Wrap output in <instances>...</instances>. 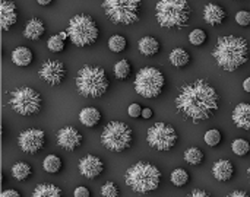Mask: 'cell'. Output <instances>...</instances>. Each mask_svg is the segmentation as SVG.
Listing matches in <instances>:
<instances>
[{
	"label": "cell",
	"mask_w": 250,
	"mask_h": 197,
	"mask_svg": "<svg viewBox=\"0 0 250 197\" xmlns=\"http://www.w3.org/2000/svg\"><path fill=\"white\" fill-rule=\"evenodd\" d=\"M0 197H21V195H19V192H18V190L9 189V190H4Z\"/></svg>",
	"instance_id": "40"
},
{
	"label": "cell",
	"mask_w": 250,
	"mask_h": 197,
	"mask_svg": "<svg viewBox=\"0 0 250 197\" xmlns=\"http://www.w3.org/2000/svg\"><path fill=\"white\" fill-rule=\"evenodd\" d=\"M82 142V135L73 126H64L57 132V145L64 151H75Z\"/></svg>",
	"instance_id": "14"
},
{
	"label": "cell",
	"mask_w": 250,
	"mask_h": 197,
	"mask_svg": "<svg viewBox=\"0 0 250 197\" xmlns=\"http://www.w3.org/2000/svg\"><path fill=\"white\" fill-rule=\"evenodd\" d=\"M101 195L104 197H117L119 196V187L116 183L108 181L101 187Z\"/></svg>",
	"instance_id": "36"
},
{
	"label": "cell",
	"mask_w": 250,
	"mask_h": 197,
	"mask_svg": "<svg viewBox=\"0 0 250 197\" xmlns=\"http://www.w3.org/2000/svg\"><path fill=\"white\" fill-rule=\"evenodd\" d=\"M32 197H63L62 190L54 184H40L35 187Z\"/></svg>",
	"instance_id": "25"
},
{
	"label": "cell",
	"mask_w": 250,
	"mask_h": 197,
	"mask_svg": "<svg viewBox=\"0 0 250 197\" xmlns=\"http://www.w3.org/2000/svg\"><path fill=\"white\" fill-rule=\"evenodd\" d=\"M113 72H114V76H116L117 79L125 80V79H127L129 75H130V63H129L127 60H125V59H123V60H119V61L114 64Z\"/></svg>",
	"instance_id": "28"
},
{
	"label": "cell",
	"mask_w": 250,
	"mask_h": 197,
	"mask_svg": "<svg viewBox=\"0 0 250 197\" xmlns=\"http://www.w3.org/2000/svg\"><path fill=\"white\" fill-rule=\"evenodd\" d=\"M45 32V25L41 19L38 18H32L31 20H28L25 29H23V35L28 39L37 41L42 37V34Z\"/></svg>",
	"instance_id": "20"
},
{
	"label": "cell",
	"mask_w": 250,
	"mask_h": 197,
	"mask_svg": "<svg viewBox=\"0 0 250 197\" xmlns=\"http://www.w3.org/2000/svg\"><path fill=\"white\" fill-rule=\"evenodd\" d=\"M70 41L76 47H88L94 44L98 38V26L97 22L88 15H75L69 20V26L66 29Z\"/></svg>",
	"instance_id": "6"
},
{
	"label": "cell",
	"mask_w": 250,
	"mask_h": 197,
	"mask_svg": "<svg viewBox=\"0 0 250 197\" xmlns=\"http://www.w3.org/2000/svg\"><path fill=\"white\" fill-rule=\"evenodd\" d=\"M108 85L105 72L98 66H83L76 75V88L83 97L98 98L107 92Z\"/></svg>",
	"instance_id": "5"
},
{
	"label": "cell",
	"mask_w": 250,
	"mask_h": 197,
	"mask_svg": "<svg viewBox=\"0 0 250 197\" xmlns=\"http://www.w3.org/2000/svg\"><path fill=\"white\" fill-rule=\"evenodd\" d=\"M32 170L31 167L26 164V162H16L13 167H12V176L13 178H16L18 181H23L26 180L29 176H31Z\"/></svg>",
	"instance_id": "26"
},
{
	"label": "cell",
	"mask_w": 250,
	"mask_h": 197,
	"mask_svg": "<svg viewBox=\"0 0 250 197\" xmlns=\"http://www.w3.org/2000/svg\"><path fill=\"white\" fill-rule=\"evenodd\" d=\"M51 1H53V0H37V3L41 4V6H48Z\"/></svg>",
	"instance_id": "45"
},
{
	"label": "cell",
	"mask_w": 250,
	"mask_h": 197,
	"mask_svg": "<svg viewBox=\"0 0 250 197\" xmlns=\"http://www.w3.org/2000/svg\"><path fill=\"white\" fill-rule=\"evenodd\" d=\"M142 117H144V118H151V117H152V110H151V108H144Z\"/></svg>",
	"instance_id": "43"
},
{
	"label": "cell",
	"mask_w": 250,
	"mask_h": 197,
	"mask_svg": "<svg viewBox=\"0 0 250 197\" xmlns=\"http://www.w3.org/2000/svg\"><path fill=\"white\" fill-rule=\"evenodd\" d=\"M186 197H211L207 192H204V190H193L189 196H186Z\"/></svg>",
	"instance_id": "41"
},
{
	"label": "cell",
	"mask_w": 250,
	"mask_h": 197,
	"mask_svg": "<svg viewBox=\"0 0 250 197\" xmlns=\"http://www.w3.org/2000/svg\"><path fill=\"white\" fill-rule=\"evenodd\" d=\"M236 22L240 26H249L250 25V12L248 10H240L236 15Z\"/></svg>",
	"instance_id": "37"
},
{
	"label": "cell",
	"mask_w": 250,
	"mask_h": 197,
	"mask_svg": "<svg viewBox=\"0 0 250 197\" xmlns=\"http://www.w3.org/2000/svg\"><path fill=\"white\" fill-rule=\"evenodd\" d=\"M237 1H239V0H237Z\"/></svg>",
	"instance_id": "48"
},
{
	"label": "cell",
	"mask_w": 250,
	"mask_h": 197,
	"mask_svg": "<svg viewBox=\"0 0 250 197\" xmlns=\"http://www.w3.org/2000/svg\"><path fill=\"white\" fill-rule=\"evenodd\" d=\"M38 75L44 82L56 86L63 82V79L66 76V69H64V64L59 60H47L40 67Z\"/></svg>",
	"instance_id": "13"
},
{
	"label": "cell",
	"mask_w": 250,
	"mask_h": 197,
	"mask_svg": "<svg viewBox=\"0 0 250 197\" xmlns=\"http://www.w3.org/2000/svg\"><path fill=\"white\" fill-rule=\"evenodd\" d=\"M231 149H233V152L236 155L245 157V155H248L250 152V143L248 140H245V139H236L231 143Z\"/></svg>",
	"instance_id": "32"
},
{
	"label": "cell",
	"mask_w": 250,
	"mask_h": 197,
	"mask_svg": "<svg viewBox=\"0 0 250 197\" xmlns=\"http://www.w3.org/2000/svg\"><path fill=\"white\" fill-rule=\"evenodd\" d=\"M248 174H249V177H250V165H249V170H248Z\"/></svg>",
	"instance_id": "47"
},
{
	"label": "cell",
	"mask_w": 250,
	"mask_h": 197,
	"mask_svg": "<svg viewBox=\"0 0 250 197\" xmlns=\"http://www.w3.org/2000/svg\"><path fill=\"white\" fill-rule=\"evenodd\" d=\"M190 61V54L185 48H174L170 53V63L174 67H185Z\"/></svg>",
	"instance_id": "24"
},
{
	"label": "cell",
	"mask_w": 250,
	"mask_h": 197,
	"mask_svg": "<svg viewBox=\"0 0 250 197\" xmlns=\"http://www.w3.org/2000/svg\"><path fill=\"white\" fill-rule=\"evenodd\" d=\"M47 47H48V50L53 51V53H60V51L64 50V41H63L59 35H53V37L48 38Z\"/></svg>",
	"instance_id": "34"
},
{
	"label": "cell",
	"mask_w": 250,
	"mask_h": 197,
	"mask_svg": "<svg viewBox=\"0 0 250 197\" xmlns=\"http://www.w3.org/2000/svg\"><path fill=\"white\" fill-rule=\"evenodd\" d=\"M243 89H245L248 94H250V76L248 79H245V82H243Z\"/></svg>",
	"instance_id": "44"
},
{
	"label": "cell",
	"mask_w": 250,
	"mask_h": 197,
	"mask_svg": "<svg viewBox=\"0 0 250 197\" xmlns=\"http://www.w3.org/2000/svg\"><path fill=\"white\" fill-rule=\"evenodd\" d=\"M171 183L177 187H182V186H186L189 183V173L183 168H177L171 173Z\"/></svg>",
	"instance_id": "30"
},
{
	"label": "cell",
	"mask_w": 250,
	"mask_h": 197,
	"mask_svg": "<svg viewBox=\"0 0 250 197\" xmlns=\"http://www.w3.org/2000/svg\"><path fill=\"white\" fill-rule=\"evenodd\" d=\"M166 85V78L157 67H144L136 73L135 91L145 98H157Z\"/></svg>",
	"instance_id": "9"
},
{
	"label": "cell",
	"mask_w": 250,
	"mask_h": 197,
	"mask_svg": "<svg viewBox=\"0 0 250 197\" xmlns=\"http://www.w3.org/2000/svg\"><path fill=\"white\" fill-rule=\"evenodd\" d=\"M103 9L113 23L132 25L139 19L141 0H104Z\"/></svg>",
	"instance_id": "7"
},
{
	"label": "cell",
	"mask_w": 250,
	"mask_h": 197,
	"mask_svg": "<svg viewBox=\"0 0 250 197\" xmlns=\"http://www.w3.org/2000/svg\"><path fill=\"white\" fill-rule=\"evenodd\" d=\"M212 56L221 69L226 72H234L249 60V44L242 37H220Z\"/></svg>",
	"instance_id": "2"
},
{
	"label": "cell",
	"mask_w": 250,
	"mask_h": 197,
	"mask_svg": "<svg viewBox=\"0 0 250 197\" xmlns=\"http://www.w3.org/2000/svg\"><path fill=\"white\" fill-rule=\"evenodd\" d=\"M155 16L164 28H183L190 18V6L186 0H160L155 6Z\"/></svg>",
	"instance_id": "4"
},
{
	"label": "cell",
	"mask_w": 250,
	"mask_h": 197,
	"mask_svg": "<svg viewBox=\"0 0 250 197\" xmlns=\"http://www.w3.org/2000/svg\"><path fill=\"white\" fill-rule=\"evenodd\" d=\"M204 140H205V143H207L208 146H217V145H220V142H221V132L217 130V129H211V130H208V132L205 133Z\"/></svg>",
	"instance_id": "33"
},
{
	"label": "cell",
	"mask_w": 250,
	"mask_h": 197,
	"mask_svg": "<svg viewBox=\"0 0 250 197\" xmlns=\"http://www.w3.org/2000/svg\"><path fill=\"white\" fill-rule=\"evenodd\" d=\"M73 196L75 197H89V190L83 186L81 187H76L75 192H73Z\"/></svg>",
	"instance_id": "39"
},
{
	"label": "cell",
	"mask_w": 250,
	"mask_h": 197,
	"mask_svg": "<svg viewBox=\"0 0 250 197\" xmlns=\"http://www.w3.org/2000/svg\"><path fill=\"white\" fill-rule=\"evenodd\" d=\"M204 19H205L207 23H209L212 26H217V25L224 22L226 10L220 4H217V3H208L204 7Z\"/></svg>",
	"instance_id": "17"
},
{
	"label": "cell",
	"mask_w": 250,
	"mask_h": 197,
	"mask_svg": "<svg viewBox=\"0 0 250 197\" xmlns=\"http://www.w3.org/2000/svg\"><path fill=\"white\" fill-rule=\"evenodd\" d=\"M45 143V133L40 129H26L18 138V146L25 154H37Z\"/></svg>",
	"instance_id": "12"
},
{
	"label": "cell",
	"mask_w": 250,
	"mask_h": 197,
	"mask_svg": "<svg viewBox=\"0 0 250 197\" xmlns=\"http://www.w3.org/2000/svg\"><path fill=\"white\" fill-rule=\"evenodd\" d=\"M234 174V167L229 159H220L212 167V176L218 181H229Z\"/></svg>",
	"instance_id": "19"
},
{
	"label": "cell",
	"mask_w": 250,
	"mask_h": 197,
	"mask_svg": "<svg viewBox=\"0 0 250 197\" xmlns=\"http://www.w3.org/2000/svg\"><path fill=\"white\" fill-rule=\"evenodd\" d=\"M0 22H1V29L7 31L10 29V26H13L18 20V12H16V6L13 1L10 0H3L0 4Z\"/></svg>",
	"instance_id": "16"
},
{
	"label": "cell",
	"mask_w": 250,
	"mask_h": 197,
	"mask_svg": "<svg viewBox=\"0 0 250 197\" xmlns=\"http://www.w3.org/2000/svg\"><path fill=\"white\" fill-rule=\"evenodd\" d=\"M104 171V162L94 155H86L79 161V173L85 178H97Z\"/></svg>",
	"instance_id": "15"
},
{
	"label": "cell",
	"mask_w": 250,
	"mask_h": 197,
	"mask_svg": "<svg viewBox=\"0 0 250 197\" xmlns=\"http://www.w3.org/2000/svg\"><path fill=\"white\" fill-rule=\"evenodd\" d=\"M142 111H144V108L139 104H130L129 108H127V113H129V116L132 118H136V117L142 116Z\"/></svg>",
	"instance_id": "38"
},
{
	"label": "cell",
	"mask_w": 250,
	"mask_h": 197,
	"mask_svg": "<svg viewBox=\"0 0 250 197\" xmlns=\"http://www.w3.org/2000/svg\"><path fill=\"white\" fill-rule=\"evenodd\" d=\"M233 123L236 127L243 129V130H250V104L249 102H242L236 105L233 111Z\"/></svg>",
	"instance_id": "18"
},
{
	"label": "cell",
	"mask_w": 250,
	"mask_h": 197,
	"mask_svg": "<svg viewBox=\"0 0 250 197\" xmlns=\"http://www.w3.org/2000/svg\"><path fill=\"white\" fill-rule=\"evenodd\" d=\"M133 140L132 129L122 121L108 123L101 133V143L111 152H123L126 151Z\"/></svg>",
	"instance_id": "8"
},
{
	"label": "cell",
	"mask_w": 250,
	"mask_h": 197,
	"mask_svg": "<svg viewBox=\"0 0 250 197\" xmlns=\"http://www.w3.org/2000/svg\"><path fill=\"white\" fill-rule=\"evenodd\" d=\"M220 97L212 85L199 79L183 85L176 98V108L179 114L193 123L202 121L214 116L218 110Z\"/></svg>",
	"instance_id": "1"
},
{
	"label": "cell",
	"mask_w": 250,
	"mask_h": 197,
	"mask_svg": "<svg viewBox=\"0 0 250 197\" xmlns=\"http://www.w3.org/2000/svg\"><path fill=\"white\" fill-rule=\"evenodd\" d=\"M41 95L28 86H22L15 89L10 94L9 105L12 110L21 116H34L41 108Z\"/></svg>",
	"instance_id": "10"
},
{
	"label": "cell",
	"mask_w": 250,
	"mask_h": 197,
	"mask_svg": "<svg viewBox=\"0 0 250 197\" xmlns=\"http://www.w3.org/2000/svg\"><path fill=\"white\" fill-rule=\"evenodd\" d=\"M127 45V41L123 35H113L110 39H108V48L113 51V53H122Z\"/></svg>",
	"instance_id": "31"
},
{
	"label": "cell",
	"mask_w": 250,
	"mask_h": 197,
	"mask_svg": "<svg viewBox=\"0 0 250 197\" xmlns=\"http://www.w3.org/2000/svg\"><path fill=\"white\" fill-rule=\"evenodd\" d=\"M189 41L192 45H202L207 41V32L204 29H193L189 34Z\"/></svg>",
	"instance_id": "35"
},
{
	"label": "cell",
	"mask_w": 250,
	"mask_h": 197,
	"mask_svg": "<svg viewBox=\"0 0 250 197\" xmlns=\"http://www.w3.org/2000/svg\"><path fill=\"white\" fill-rule=\"evenodd\" d=\"M185 161L190 165H199L204 161V152L199 148H189L185 152Z\"/></svg>",
	"instance_id": "29"
},
{
	"label": "cell",
	"mask_w": 250,
	"mask_h": 197,
	"mask_svg": "<svg viewBox=\"0 0 250 197\" xmlns=\"http://www.w3.org/2000/svg\"><path fill=\"white\" fill-rule=\"evenodd\" d=\"M32 60H34V54L28 47H18L12 51V61L16 66L26 67L32 63Z\"/></svg>",
	"instance_id": "21"
},
{
	"label": "cell",
	"mask_w": 250,
	"mask_h": 197,
	"mask_svg": "<svg viewBox=\"0 0 250 197\" xmlns=\"http://www.w3.org/2000/svg\"><path fill=\"white\" fill-rule=\"evenodd\" d=\"M79 120L86 127H95L100 123V120H101V113L97 108H94V107H86V108H83L81 111Z\"/></svg>",
	"instance_id": "22"
},
{
	"label": "cell",
	"mask_w": 250,
	"mask_h": 197,
	"mask_svg": "<svg viewBox=\"0 0 250 197\" xmlns=\"http://www.w3.org/2000/svg\"><path fill=\"white\" fill-rule=\"evenodd\" d=\"M160 50V42L154 37H142L139 39V53L144 56H154Z\"/></svg>",
	"instance_id": "23"
},
{
	"label": "cell",
	"mask_w": 250,
	"mask_h": 197,
	"mask_svg": "<svg viewBox=\"0 0 250 197\" xmlns=\"http://www.w3.org/2000/svg\"><path fill=\"white\" fill-rule=\"evenodd\" d=\"M42 168L50 174H56L62 170V159L57 155H48L42 162Z\"/></svg>",
	"instance_id": "27"
},
{
	"label": "cell",
	"mask_w": 250,
	"mask_h": 197,
	"mask_svg": "<svg viewBox=\"0 0 250 197\" xmlns=\"http://www.w3.org/2000/svg\"><path fill=\"white\" fill-rule=\"evenodd\" d=\"M161 173L149 162H136L126 171V184L139 195H146L160 187Z\"/></svg>",
	"instance_id": "3"
},
{
	"label": "cell",
	"mask_w": 250,
	"mask_h": 197,
	"mask_svg": "<svg viewBox=\"0 0 250 197\" xmlns=\"http://www.w3.org/2000/svg\"><path fill=\"white\" fill-rule=\"evenodd\" d=\"M229 197H250L246 192H242V190H236V192H233V193H230Z\"/></svg>",
	"instance_id": "42"
},
{
	"label": "cell",
	"mask_w": 250,
	"mask_h": 197,
	"mask_svg": "<svg viewBox=\"0 0 250 197\" xmlns=\"http://www.w3.org/2000/svg\"><path fill=\"white\" fill-rule=\"evenodd\" d=\"M177 139L179 136L174 127L167 123H157L146 133V142L149 143V146L161 152L171 151L176 146Z\"/></svg>",
	"instance_id": "11"
},
{
	"label": "cell",
	"mask_w": 250,
	"mask_h": 197,
	"mask_svg": "<svg viewBox=\"0 0 250 197\" xmlns=\"http://www.w3.org/2000/svg\"><path fill=\"white\" fill-rule=\"evenodd\" d=\"M59 37H60V38H62L63 41H64V39H66V38L69 37V34H67V32H60V34H59Z\"/></svg>",
	"instance_id": "46"
}]
</instances>
